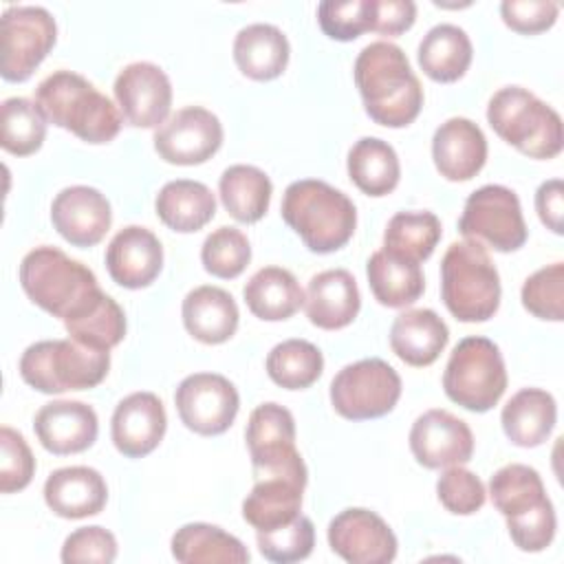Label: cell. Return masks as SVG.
Instances as JSON below:
<instances>
[{
  "instance_id": "obj_29",
  "label": "cell",
  "mask_w": 564,
  "mask_h": 564,
  "mask_svg": "<svg viewBox=\"0 0 564 564\" xmlns=\"http://www.w3.org/2000/svg\"><path fill=\"white\" fill-rule=\"evenodd\" d=\"M289 40L267 22L247 24L234 40V62L240 73L256 82H269L284 73L289 64Z\"/></svg>"
},
{
  "instance_id": "obj_4",
  "label": "cell",
  "mask_w": 564,
  "mask_h": 564,
  "mask_svg": "<svg viewBox=\"0 0 564 564\" xmlns=\"http://www.w3.org/2000/svg\"><path fill=\"white\" fill-rule=\"evenodd\" d=\"M494 507L505 516L513 544L524 553L544 551L557 529L553 502L540 474L522 463L500 467L489 480Z\"/></svg>"
},
{
  "instance_id": "obj_47",
  "label": "cell",
  "mask_w": 564,
  "mask_h": 564,
  "mask_svg": "<svg viewBox=\"0 0 564 564\" xmlns=\"http://www.w3.org/2000/svg\"><path fill=\"white\" fill-rule=\"evenodd\" d=\"M35 474V458L24 436L9 427H0V491L13 494L24 489Z\"/></svg>"
},
{
  "instance_id": "obj_34",
  "label": "cell",
  "mask_w": 564,
  "mask_h": 564,
  "mask_svg": "<svg viewBox=\"0 0 564 564\" xmlns=\"http://www.w3.org/2000/svg\"><path fill=\"white\" fill-rule=\"evenodd\" d=\"M366 275L375 300L388 308L414 304L425 291V278L416 262L397 258L383 249L368 258Z\"/></svg>"
},
{
  "instance_id": "obj_24",
  "label": "cell",
  "mask_w": 564,
  "mask_h": 564,
  "mask_svg": "<svg viewBox=\"0 0 564 564\" xmlns=\"http://www.w3.org/2000/svg\"><path fill=\"white\" fill-rule=\"evenodd\" d=\"M361 308L357 282L346 269H326L308 280L304 311L313 326L339 330L348 326Z\"/></svg>"
},
{
  "instance_id": "obj_15",
  "label": "cell",
  "mask_w": 564,
  "mask_h": 564,
  "mask_svg": "<svg viewBox=\"0 0 564 564\" xmlns=\"http://www.w3.org/2000/svg\"><path fill=\"white\" fill-rule=\"evenodd\" d=\"M156 154L172 165H200L223 145L220 119L200 106L176 110L154 130Z\"/></svg>"
},
{
  "instance_id": "obj_7",
  "label": "cell",
  "mask_w": 564,
  "mask_h": 564,
  "mask_svg": "<svg viewBox=\"0 0 564 564\" xmlns=\"http://www.w3.org/2000/svg\"><path fill=\"white\" fill-rule=\"evenodd\" d=\"M494 132L529 159H553L562 152L560 115L522 86H505L487 104Z\"/></svg>"
},
{
  "instance_id": "obj_22",
  "label": "cell",
  "mask_w": 564,
  "mask_h": 564,
  "mask_svg": "<svg viewBox=\"0 0 564 564\" xmlns=\"http://www.w3.org/2000/svg\"><path fill=\"white\" fill-rule=\"evenodd\" d=\"M33 430L40 445L55 454H79L97 441L99 421L97 412L84 401H51L44 403L35 419Z\"/></svg>"
},
{
  "instance_id": "obj_31",
  "label": "cell",
  "mask_w": 564,
  "mask_h": 564,
  "mask_svg": "<svg viewBox=\"0 0 564 564\" xmlns=\"http://www.w3.org/2000/svg\"><path fill=\"white\" fill-rule=\"evenodd\" d=\"M156 216L178 234L203 229L216 214V196L200 181L176 178L165 183L154 198Z\"/></svg>"
},
{
  "instance_id": "obj_18",
  "label": "cell",
  "mask_w": 564,
  "mask_h": 564,
  "mask_svg": "<svg viewBox=\"0 0 564 564\" xmlns=\"http://www.w3.org/2000/svg\"><path fill=\"white\" fill-rule=\"evenodd\" d=\"M410 449L416 463L427 469L465 465L474 454V434L463 419L434 408L412 423Z\"/></svg>"
},
{
  "instance_id": "obj_11",
  "label": "cell",
  "mask_w": 564,
  "mask_h": 564,
  "mask_svg": "<svg viewBox=\"0 0 564 564\" xmlns=\"http://www.w3.org/2000/svg\"><path fill=\"white\" fill-rule=\"evenodd\" d=\"M458 231L467 240H476L500 253L520 249L529 236L518 194L494 183L467 196Z\"/></svg>"
},
{
  "instance_id": "obj_27",
  "label": "cell",
  "mask_w": 564,
  "mask_h": 564,
  "mask_svg": "<svg viewBox=\"0 0 564 564\" xmlns=\"http://www.w3.org/2000/svg\"><path fill=\"white\" fill-rule=\"evenodd\" d=\"M242 500V518L256 531L282 527L300 516L306 480L293 476H256Z\"/></svg>"
},
{
  "instance_id": "obj_48",
  "label": "cell",
  "mask_w": 564,
  "mask_h": 564,
  "mask_svg": "<svg viewBox=\"0 0 564 564\" xmlns=\"http://www.w3.org/2000/svg\"><path fill=\"white\" fill-rule=\"evenodd\" d=\"M117 557V540L104 527H79L62 544V562H99L108 564Z\"/></svg>"
},
{
  "instance_id": "obj_5",
  "label": "cell",
  "mask_w": 564,
  "mask_h": 564,
  "mask_svg": "<svg viewBox=\"0 0 564 564\" xmlns=\"http://www.w3.org/2000/svg\"><path fill=\"white\" fill-rule=\"evenodd\" d=\"M20 284L33 304L62 322L101 293L95 273L86 264L51 245L35 247L22 258Z\"/></svg>"
},
{
  "instance_id": "obj_39",
  "label": "cell",
  "mask_w": 564,
  "mask_h": 564,
  "mask_svg": "<svg viewBox=\"0 0 564 564\" xmlns=\"http://www.w3.org/2000/svg\"><path fill=\"white\" fill-rule=\"evenodd\" d=\"M441 240V220L432 212H399L383 231V251L421 264Z\"/></svg>"
},
{
  "instance_id": "obj_2",
  "label": "cell",
  "mask_w": 564,
  "mask_h": 564,
  "mask_svg": "<svg viewBox=\"0 0 564 564\" xmlns=\"http://www.w3.org/2000/svg\"><path fill=\"white\" fill-rule=\"evenodd\" d=\"M35 104L46 121L86 143L112 141L123 123L110 97L73 70H55L44 77L35 88Z\"/></svg>"
},
{
  "instance_id": "obj_36",
  "label": "cell",
  "mask_w": 564,
  "mask_h": 564,
  "mask_svg": "<svg viewBox=\"0 0 564 564\" xmlns=\"http://www.w3.org/2000/svg\"><path fill=\"white\" fill-rule=\"evenodd\" d=\"M218 194L231 218L238 223H258L271 203V178L256 165H229L218 181Z\"/></svg>"
},
{
  "instance_id": "obj_14",
  "label": "cell",
  "mask_w": 564,
  "mask_h": 564,
  "mask_svg": "<svg viewBox=\"0 0 564 564\" xmlns=\"http://www.w3.org/2000/svg\"><path fill=\"white\" fill-rule=\"evenodd\" d=\"M174 403L187 430L200 436H216L231 427L240 408V397L227 377L216 372H194L178 383Z\"/></svg>"
},
{
  "instance_id": "obj_40",
  "label": "cell",
  "mask_w": 564,
  "mask_h": 564,
  "mask_svg": "<svg viewBox=\"0 0 564 564\" xmlns=\"http://www.w3.org/2000/svg\"><path fill=\"white\" fill-rule=\"evenodd\" d=\"M324 370L322 350L306 339H284L267 355V375L286 390L313 386Z\"/></svg>"
},
{
  "instance_id": "obj_28",
  "label": "cell",
  "mask_w": 564,
  "mask_h": 564,
  "mask_svg": "<svg viewBox=\"0 0 564 564\" xmlns=\"http://www.w3.org/2000/svg\"><path fill=\"white\" fill-rule=\"evenodd\" d=\"M185 330L200 344H223L238 328V304L220 286L203 284L192 289L181 306Z\"/></svg>"
},
{
  "instance_id": "obj_25",
  "label": "cell",
  "mask_w": 564,
  "mask_h": 564,
  "mask_svg": "<svg viewBox=\"0 0 564 564\" xmlns=\"http://www.w3.org/2000/svg\"><path fill=\"white\" fill-rule=\"evenodd\" d=\"M106 500L108 487L104 476L86 465L55 469L44 482V502L55 516L66 520L97 516Z\"/></svg>"
},
{
  "instance_id": "obj_32",
  "label": "cell",
  "mask_w": 564,
  "mask_h": 564,
  "mask_svg": "<svg viewBox=\"0 0 564 564\" xmlns=\"http://www.w3.org/2000/svg\"><path fill=\"white\" fill-rule=\"evenodd\" d=\"M247 308L264 322H282L304 306V291L295 275L282 267L258 269L242 289Z\"/></svg>"
},
{
  "instance_id": "obj_33",
  "label": "cell",
  "mask_w": 564,
  "mask_h": 564,
  "mask_svg": "<svg viewBox=\"0 0 564 564\" xmlns=\"http://www.w3.org/2000/svg\"><path fill=\"white\" fill-rule=\"evenodd\" d=\"M471 40L465 29L443 22L432 26L419 44V66L421 70L441 84H452L460 79L471 64Z\"/></svg>"
},
{
  "instance_id": "obj_19",
  "label": "cell",
  "mask_w": 564,
  "mask_h": 564,
  "mask_svg": "<svg viewBox=\"0 0 564 564\" xmlns=\"http://www.w3.org/2000/svg\"><path fill=\"white\" fill-rule=\"evenodd\" d=\"M51 220L66 242L86 249L104 240L112 223V209L99 189L70 185L53 198Z\"/></svg>"
},
{
  "instance_id": "obj_8",
  "label": "cell",
  "mask_w": 564,
  "mask_h": 564,
  "mask_svg": "<svg viewBox=\"0 0 564 564\" xmlns=\"http://www.w3.org/2000/svg\"><path fill=\"white\" fill-rule=\"evenodd\" d=\"M110 370V350H95L75 339H42L20 357V377L44 394L90 390Z\"/></svg>"
},
{
  "instance_id": "obj_12",
  "label": "cell",
  "mask_w": 564,
  "mask_h": 564,
  "mask_svg": "<svg viewBox=\"0 0 564 564\" xmlns=\"http://www.w3.org/2000/svg\"><path fill=\"white\" fill-rule=\"evenodd\" d=\"M57 40L55 18L44 7L18 4L0 18V75L26 82Z\"/></svg>"
},
{
  "instance_id": "obj_35",
  "label": "cell",
  "mask_w": 564,
  "mask_h": 564,
  "mask_svg": "<svg viewBox=\"0 0 564 564\" xmlns=\"http://www.w3.org/2000/svg\"><path fill=\"white\" fill-rule=\"evenodd\" d=\"M172 555L176 562L183 564L249 562V551L236 535L207 522H189L176 529V533L172 535Z\"/></svg>"
},
{
  "instance_id": "obj_10",
  "label": "cell",
  "mask_w": 564,
  "mask_h": 564,
  "mask_svg": "<svg viewBox=\"0 0 564 564\" xmlns=\"http://www.w3.org/2000/svg\"><path fill=\"white\" fill-rule=\"evenodd\" d=\"M399 397L401 377L379 357L348 364L330 381V403L339 416L350 421L386 416L394 410Z\"/></svg>"
},
{
  "instance_id": "obj_49",
  "label": "cell",
  "mask_w": 564,
  "mask_h": 564,
  "mask_svg": "<svg viewBox=\"0 0 564 564\" xmlns=\"http://www.w3.org/2000/svg\"><path fill=\"white\" fill-rule=\"evenodd\" d=\"M560 4L546 0H505L500 4L502 22L524 35H535L551 29L557 20Z\"/></svg>"
},
{
  "instance_id": "obj_3",
  "label": "cell",
  "mask_w": 564,
  "mask_h": 564,
  "mask_svg": "<svg viewBox=\"0 0 564 564\" xmlns=\"http://www.w3.org/2000/svg\"><path fill=\"white\" fill-rule=\"evenodd\" d=\"M280 212L284 223L315 253L341 249L357 227L352 200L337 187L317 178L293 181L284 189Z\"/></svg>"
},
{
  "instance_id": "obj_23",
  "label": "cell",
  "mask_w": 564,
  "mask_h": 564,
  "mask_svg": "<svg viewBox=\"0 0 564 564\" xmlns=\"http://www.w3.org/2000/svg\"><path fill=\"white\" fill-rule=\"evenodd\" d=\"M432 159L447 181H469L487 161V139L471 119L452 117L434 130Z\"/></svg>"
},
{
  "instance_id": "obj_42",
  "label": "cell",
  "mask_w": 564,
  "mask_h": 564,
  "mask_svg": "<svg viewBox=\"0 0 564 564\" xmlns=\"http://www.w3.org/2000/svg\"><path fill=\"white\" fill-rule=\"evenodd\" d=\"M251 260V245L247 236L236 227L214 229L200 249V262L207 273L231 280L238 278Z\"/></svg>"
},
{
  "instance_id": "obj_9",
  "label": "cell",
  "mask_w": 564,
  "mask_h": 564,
  "mask_svg": "<svg viewBox=\"0 0 564 564\" xmlns=\"http://www.w3.org/2000/svg\"><path fill=\"white\" fill-rule=\"evenodd\" d=\"M443 390L449 401L469 412L491 410L507 390V368L500 348L487 337L460 339L447 359Z\"/></svg>"
},
{
  "instance_id": "obj_51",
  "label": "cell",
  "mask_w": 564,
  "mask_h": 564,
  "mask_svg": "<svg viewBox=\"0 0 564 564\" xmlns=\"http://www.w3.org/2000/svg\"><path fill=\"white\" fill-rule=\"evenodd\" d=\"M564 185L560 178H549L544 181L538 192H535V212L542 220V225H546V229H551L553 234H562V214H564Z\"/></svg>"
},
{
  "instance_id": "obj_37",
  "label": "cell",
  "mask_w": 564,
  "mask_h": 564,
  "mask_svg": "<svg viewBox=\"0 0 564 564\" xmlns=\"http://www.w3.org/2000/svg\"><path fill=\"white\" fill-rule=\"evenodd\" d=\"M348 176L368 196L390 194L401 178V165L394 148L377 137L359 139L348 152Z\"/></svg>"
},
{
  "instance_id": "obj_44",
  "label": "cell",
  "mask_w": 564,
  "mask_h": 564,
  "mask_svg": "<svg viewBox=\"0 0 564 564\" xmlns=\"http://www.w3.org/2000/svg\"><path fill=\"white\" fill-rule=\"evenodd\" d=\"M522 306L549 322L564 319V264L553 262L531 273L520 291Z\"/></svg>"
},
{
  "instance_id": "obj_17",
  "label": "cell",
  "mask_w": 564,
  "mask_h": 564,
  "mask_svg": "<svg viewBox=\"0 0 564 564\" xmlns=\"http://www.w3.org/2000/svg\"><path fill=\"white\" fill-rule=\"evenodd\" d=\"M115 99L123 119L134 128H159L172 106V84L152 62H132L115 79Z\"/></svg>"
},
{
  "instance_id": "obj_6",
  "label": "cell",
  "mask_w": 564,
  "mask_h": 564,
  "mask_svg": "<svg viewBox=\"0 0 564 564\" xmlns=\"http://www.w3.org/2000/svg\"><path fill=\"white\" fill-rule=\"evenodd\" d=\"M500 275L485 245L452 242L441 260V297L458 322H487L500 306Z\"/></svg>"
},
{
  "instance_id": "obj_50",
  "label": "cell",
  "mask_w": 564,
  "mask_h": 564,
  "mask_svg": "<svg viewBox=\"0 0 564 564\" xmlns=\"http://www.w3.org/2000/svg\"><path fill=\"white\" fill-rule=\"evenodd\" d=\"M416 20V4L412 0H375L372 31L381 35H401Z\"/></svg>"
},
{
  "instance_id": "obj_13",
  "label": "cell",
  "mask_w": 564,
  "mask_h": 564,
  "mask_svg": "<svg viewBox=\"0 0 564 564\" xmlns=\"http://www.w3.org/2000/svg\"><path fill=\"white\" fill-rule=\"evenodd\" d=\"M256 476H293L308 480L304 458L295 447V419L280 403L258 405L245 430Z\"/></svg>"
},
{
  "instance_id": "obj_45",
  "label": "cell",
  "mask_w": 564,
  "mask_h": 564,
  "mask_svg": "<svg viewBox=\"0 0 564 564\" xmlns=\"http://www.w3.org/2000/svg\"><path fill=\"white\" fill-rule=\"evenodd\" d=\"M372 9L375 0H324L317 4V22L330 40L350 42L372 31Z\"/></svg>"
},
{
  "instance_id": "obj_21",
  "label": "cell",
  "mask_w": 564,
  "mask_h": 564,
  "mask_svg": "<svg viewBox=\"0 0 564 564\" xmlns=\"http://www.w3.org/2000/svg\"><path fill=\"white\" fill-rule=\"evenodd\" d=\"M106 269L123 289L150 286L163 269L161 240L141 225L119 229L108 242Z\"/></svg>"
},
{
  "instance_id": "obj_20",
  "label": "cell",
  "mask_w": 564,
  "mask_h": 564,
  "mask_svg": "<svg viewBox=\"0 0 564 564\" xmlns=\"http://www.w3.org/2000/svg\"><path fill=\"white\" fill-rule=\"evenodd\" d=\"M167 430V414L154 392H132L123 397L110 421V436L119 454L143 458L159 447Z\"/></svg>"
},
{
  "instance_id": "obj_16",
  "label": "cell",
  "mask_w": 564,
  "mask_h": 564,
  "mask_svg": "<svg viewBox=\"0 0 564 564\" xmlns=\"http://www.w3.org/2000/svg\"><path fill=\"white\" fill-rule=\"evenodd\" d=\"M333 553L350 564H388L397 557V535L388 522L370 509L339 511L328 524Z\"/></svg>"
},
{
  "instance_id": "obj_46",
  "label": "cell",
  "mask_w": 564,
  "mask_h": 564,
  "mask_svg": "<svg viewBox=\"0 0 564 564\" xmlns=\"http://www.w3.org/2000/svg\"><path fill=\"white\" fill-rule=\"evenodd\" d=\"M436 496L441 505L456 516H471L480 511L487 500L480 478L460 465H452L438 476Z\"/></svg>"
},
{
  "instance_id": "obj_1",
  "label": "cell",
  "mask_w": 564,
  "mask_h": 564,
  "mask_svg": "<svg viewBox=\"0 0 564 564\" xmlns=\"http://www.w3.org/2000/svg\"><path fill=\"white\" fill-rule=\"evenodd\" d=\"M355 84L366 115L386 128H405L423 108V86L408 55L392 42L364 46L355 59Z\"/></svg>"
},
{
  "instance_id": "obj_30",
  "label": "cell",
  "mask_w": 564,
  "mask_h": 564,
  "mask_svg": "<svg viewBox=\"0 0 564 564\" xmlns=\"http://www.w3.org/2000/svg\"><path fill=\"white\" fill-rule=\"evenodd\" d=\"M557 421V403L542 388L518 390L502 408L500 423L507 438L518 447H538L553 432Z\"/></svg>"
},
{
  "instance_id": "obj_41",
  "label": "cell",
  "mask_w": 564,
  "mask_h": 564,
  "mask_svg": "<svg viewBox=\"0 0 564 564\" xmlns=\"http://www.w3.org/2000/svg\"><path fill=\"white\" fill-rule=\"evenodd\" d=\"M0 143L9 154L29 156L46 139V117L40 106L26 97H9L0 108Z\"/></svg>"
},
{
  "instance_id": "obj_26",
  "label": "cell",
  "mask_w": 564,
  "mask_h": 564,
  "mask_svg": "<svg viewBox=\"0 0 564 564\" xmlns=\"http://www.w3.org/2000/svg\"><path fill=\"white\" fill-rule=\"evenodd\" d=\"M449 339L447 324L432 308H410L390 326L392 352L414 368L432 366Z\"/></svg>"
},
{
  "instance_id": "obj_43",
  "label": "cell",
  "mask_w": 564,
  "mask_h": 564,
  "mask_svg": "<svg viewBox=\"0 0 564 564\" xmlns=\"http://www.w3.org/2000/svg\"><path fill=\"white\" fill-rule=\"evenodd\" d=\"M256 542L260 553L269 562H278V564L300 562V560H306L315 546V527L311 518L300 513L295 520L282 527L258 531Z\"/></svg>"
},
{
  "instance_id": "obj_38",
  "label": "cell",
  "mask_w": 564,
  "mask_h": 564,
  "mask_svg": "<svg viewBox=\"0 0 564 564\" xmlns=\"http://www.w3.org/2000/svg\"><path fill=\"white\" fill-rule=\"evenodd\" d=\"M70 339L95 350H110L126 337L123 308L108 295L99 293L86 308L64 319Z\"/></svg>"
}]
</instances>
